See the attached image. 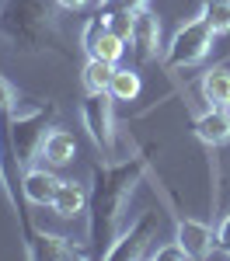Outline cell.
Here are the masks:
<instances>
[{"instance_id":"24","label":"cell","mask_w":230,"mask_h":261,"mask_svg":"<svg viewBox=\"0 0 230 261\" xmlns=\"http://www.w3.org/2000/svg\"><path fill=\"white\" fill-rule=\"evenodd\" d=\"M101 4H112V0H101Z\"/></svg>"},{"instance_id":"15","label":"cell","mask_w":230,"mask_h":261,"mask_svg":"<svg viewBox=\"0 0 230 261\" xmlns=\"http://www.w3.org/2000/svg\"><path fill=\"white\" fill-rule=\"evenodd\" d=\"M39 157H45V164H53V167L70 164L77 157V140H73V133H66V129L45 133V140H42V146H39Z\"/></svg>"},{"instance_id":"4","label":"cell","mask_w":230,"mask_h":261,"mask_svg":"<svg viewBox=\"0 0 230 261\" xmlns=\"http://www.w3.org/2000/svg\"><path fill=\"white\" fill-rule=\"evenodd\" d=\"M213 45H216V32H213L202 18H192V21H185V24H178V28H174L171 42L164 45L161 66H164L167 73L195 70V66L213 53Z\"/></svg>"},{"instance_id":"14","label":"cell","mask_w":230,"mask_h":261,"mask_svg":"<svg viewBox=\"0 0 230 261\" xmlns=\"http://www.w3.org/2000/svg\"><path fill=\"white\" fill-rule=\"evenodd\" d=\"M199 94L209 108H230V70L227 66H213L199 81Z\"/></svg>"},{"instance_id":"21","label":"cell","mask_w":230,"mask_h":261,"mask_svg":"<svg viewBox=\"0 0 230 261\" xmlns=\"http://www.w3.org/2000/svg\"><path fill=\"white\" fill-rule=\"evenodd\" d=\"M18 101V91L11 87V81L0 73V112H11V105Z\"/></svg>"},{"instance_id":"13","label":"cell","mask_w":230,"mask_h":261,"mask_svg":"<svg viewBox=\"0 0 230 261\" xmlns=\"http://www.w3.org/2000/svg\"><path fill=\"white\" fill-rule=\"evenodd\" d=\"M87 199H91V192L77 185V181H60V188H56V195H53V213L63 216V220H77L87 213Z\"/></svg>"},{"instance_id":"6","label":"cell","mask_w":230,"mask_h":261,"mask_svg":"<svg viewBox=\"0 0 230 261\" xmlns=\"http://www.w3.org/2000/svg\"><path fill=\"white\" fill-rule=\"evenodd\" d=\"M112 94L101 91V94H87L81 101V122L87 129L91 143L101 150L105 157H115V112H112Z\"/></svg>"},{"instance_id":"7","label":"cell","mask_w":230,"mask_h":261,"mask_svg":"<svg viewBox=\"0 0 230 261\" xmlns=\"http://www.w3.org/2000/svg\"><path fill=\"white\" fill-rule=\"evenodd\" d=\"M154 237H157V213H143L122 237H115V244L108 247L105 261H140V258H150V244H154Z\"/></svg>"},{"instance_id":"11","label":"cell","mask_w":230,"mask_h":261,"mask_svg":"<svg viewBox=\"0 0 230 261\" xmlns=\"http://www.w3.org/2000/svg\"><path fill=\"white\" fill-rule=\"evenodd\" d=\"M24 251L32 261H56V258H91L87 251H81L77 244H70L66 237H53V233H42L35 230L28 241H24Z\"/></svg>"},{"instance_id":"19","label":"cell","mask_w":230,"mask_h":261,"mask_svg":"<svg viewBox=\"0 0 230 261\" xmlns=\"http://www.w3.org/2000/svg\"><path fill=\"white\" fill-rule=\"evenodd\" d=\"M125 53V42L119 39V35H112V32H105L101 39L91 45V53L87 56H98V60H108V63H119Z\"/></svg>"},{"instance_id":"3","label":"cell","mask_w":230,"mask_h":261,"mask_svg":"<svg viewBox=\"0 0 230 261\" xmlns=\"http://www.w3.org/2000/svg\"><path fill=\"white\" fill-rule=\"evenodd\" d=\"M24 167H28V164L21 161V150H18V143H14L11 112H0V185H4V195H7L14 216H18V223H21V233H24V241H28V237L35 233V226L28 220V202H24V192H21Z\"/></svg>"},{"instance_id":"18","label":"cell","mask_w":230,"mask_h":261,"mask_svg":"<svg viewBox=\"0 0 230 261\" xmlns=\"http://www.w3.org/2000/svg\"><path fill=\"white\" fill-rule=\"evenodd\" d=\"M199 18L206 21L216 35H230V0H202Z\"/></svg>"},{"instance_id":"23","label":"cell","mask_w":230,"mask_h":261,"mask_svg":"<svg viewBox=\"0 0 230 261\" xmlns=\"http://www.w3.org/2000/svg\"><path fill=\"white\" fill-rule=\"evenodd\" d=\"M87 0H56V7H63V11H81Z\"/></svg>"},{"instance_id":"9","label":"cell","mask_w":230,"mask_h":261,"mask_svg":"<svg viewBox=\"0 0 230 261\" xmlns=\"http://www.w3.org/2000/svg\"><path fill=\"white\" fill-rule=\"evenodd\" d=\"M192 133H195V140L202 143V146H209V150L230 143V108H209L206 105V112H199V115L192 119Z\"/></svg>"},{"instance_id":"5","label":"cell","mask_w":230,"mask_h":261,"mask_svg":"<svg viewBox=\"0 0 230 261\" xmlns=\"http://www.w3.org/2000/svg\"><path fill=\"white\" fill-rule=\"evenodd\" d=\"M56 105L49 101H14L11 105V129H14V143L21 150V161L28 164L35 157V150L45 140V122L53 119Z\"/></svg>"},{"instance_id":"1","label":"cell","mask_w":230,"mask_h":261,"mask_svg":"<svg viewBox=\"0 0 230 261\" xmlns=\"http://www.w3.org/2000/svg\"><path fill=\"white\" fill-rule=\"evenodd\" d=\"M146 171V157H129L119 164H94L91 171V199H87V233H91V258H105L119 237L125 202Z\"/></svg>"},{"instance_id":"22","label":"cell","mask_w":230,"mask_h":261,"mask_svg":"<svg viewBox=\"0 0 230 261\" xmlns=\"http://www.w3.org/2000/svg\"><path fill=\"white\" fill-rule=\"evenodd\" d=\"M216 247H220V254L230 258V216H223L220 226H216Z\"/></svg>"},{"instance_id":"8","label":"cell","mask_w":230,"mask_h":261,"mask_svg":"<svg viewBox=\"0 0 230 261\" xmlns=\"http://www.w3.org/2000/svg\"><path fill=\"white\" fill-rule=\"evenodd\" d=\"M129 45H133V56L140 66L161 60V21L150 7H140L136 18H133V35H129Z\"/></svg>"},{"instance_id":"2","label":"cell","mask_w":230,"mask_h":261,"mask_svg":"<svg viewBox=\"0 0 230 261\" xmlns=\"http://www.w3.org/2000/svg\"><path fill=\"white\" fill-rule=\"evenodd\" d=\"M56 0H7L0 11V35L21 53H39L60 42Z\"/></svg>"},{"instance_id":"10","label":"cell","mask_w":230,"mask_h":261,"mask_svg":"<svg viewBox=\"0 0 230 261\" xmlns=\"http://www.w3.org/2000/svg\"><path fill=\"white\" fill-rule=\"evenodd\" d=\"M174 226H178L174 241L185 247L188 258H209V254H213V247H216V233H213V230H209L202 220L178 216V220H174Z\"/></svg>"},{"instance_id":"20","label":"cell","mask_w":230,"mask_h":261,"mask_svg":"<svg viewBox=\"0 0 230 261\" xmlns=\"http://www.w3.org/2000/svg\"><path fill=\"white\" fill-rule=\"evenodd\" d=\"M150 258H157V261H182V258H188V254H185V247L174 241V244H167V247H157V251H150Z\"/></svg>"},{"instance_id":"17","label":"cell","mask_w":230,"mask_h":261,"mask_svg":"<svg viewBox=\"0 0 230 261\" xmlns=\"http://www.w3.org/2000/svg\"><path fill=\"white\" fill-rule=\"evenodd\" d=\"M143 91V81H140V70H125V66H115L112 73V84H108V94L112 101H136Z\"/></svg>"},{"instance_id":"12","label":"cell","mask_w":230,"mask_h":261,"mask_svg":"<svg viewBox=\"0 0 230 261\" xmlns=\"http://www.w3.org/2000/svg\"><path fill=\"white\" fill-rule=\"evenodd\" d=\"M60 188V178L53 174V164L49 167H24V181H21V192L28 205H53V195Z\"/></svg>"},{"instance_id":"16","label":"cell","mask_w":230,"mask_h":261,"mask_svg":"<svg viewBox=\"0 0 230 261\" xmlns=\"http://www.w3.org/2000/svg\"><path fill=\"white\" fill-rule=\"evenodd\" d=\"M115 66H119V63H108V60H98V56H87V63H84V73H81L84 91H87V94H101V91H108Z\"/></svg>"}]
</instances>
